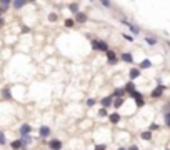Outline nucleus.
<instances>
[{"label": "nucleus", "instance_id": "nucleus-1", "mask_svg": "<svg viewBox=\"0 0 170 150\" xmlns=\"http://www.w3.org/2000/svg\"><path fill=\"white\" fill-rule=\"evenodd\" d=\"M92 47H94L95 50H100V52H109V45H107V42H104V40H92Z\"/></svg>", "mask_w": 170, "mask_h": 150}, {"label": "nucleus", "instance_id": "nucleus-2", "mask_svg": "<svg viewBox=\"0 0 170 150\" xmlns=\"http://www.w3.org/2000/svg\"><path fill=\"white\" fill-rule=\"evenodd\" d=\"M39 135L42 137V139H47V137L50 135V129H48L47 125H42V127L39 129Z\"/></svg>", "mask_w": 170, "mask_h": 150}, {"label": "nucleus", "instance_id": "nucleus-3", "mask_svg": "<svg viewBox=\"0 0 170 150\" xmlns=\"http://www.w3.org/2000/svg\"><path fill=\"white\" fill-rule=\"evenodd\" d=\"M48 148L50 150H60L62 148V142L60 140H50V142H48Z\"/></svg>", "mask_w": 170, "mask_h": 150}, {"label": "nucleus", "instance_id": "nucleus-4", "mask_svg": "<svg viewBox=\"0 0 170 150\" xmlns=\"http://www.w3.org/2000/svg\"><path fill=\"white\" fill-rule=\"evenodd\" d=\"M163 90H165V87H163V85H159V87H157V89H153V92H152V97H153V98H157V97H160V95H162V93H163Z\"/></svg>", "mask_w": 170, "mask_h": 150}, {"label": "nucleus", "instance_id": "nucleus-5", "mask_svg": "<svg viewBox=\"0 0 170 150\" xmlns=\"http://www.w3.org/2000/svg\"><path fill=\"white\" fill-rule=\"evenodd\" d=\"M30 133V125L29 123H23L22 127H20V135L22 137H27Z\"/></svg>", "mask_w": 170, "mask_h": 150}, {"label": "nucleus", "instance_id": "nucleus-6", "mask_svg": "<svg viewBox=\"0 0 170 150\" xmlns=\"http://www.w3.org/2000/svg\"><path fill=\"white\" fill-rule=\"evenodd\" d=\"M152 67V62L148 60V58H145V60L140 62V65H138V70H142V68H150Z\"/></svg>", "mask_w": 170, "mask_h": 150}, {"label": "nucleus", "instance_id": "nucleus-7", "mask_svg": "<svg viewBox=\"0 0 170 150\" xmlns=\"http://www.w3.org/2000/svg\"><path fill=\"white\" fill-rule=\"evenodd\" d=\"M75 20L83 23V22H87V15L83 14V12H79V14H75Z\"/></svg>", "mask_w": 170, "mask_h": 150}, {"label": "nucleus", "instance_id": "nucleus-8", "mask_svg": "<svg viewBox=\"0 0 170 150\" xmlns=\"http://www.w3.org/2000/svg\"><path fill=\"white\" fill-rule=\"evenodd\" d=\"M122 60L127 62V64H132V62H134V57H132V54L125 52V54H122Z\"/></svg>", "mask_w": 170, "mask_h": 150}, {"label": "nucleus", "instance_id": "nucleus-9", "mask_svg": "<svg viewBox=\"0 0 170 150\" xmlns=\"http://www.w3.org/2000/svg\"><path fill=\"white\" fill-rule=\"evenodd\" d=\"M123 23H125V25H127V27H128V29H130V30H132V32H134V33H135V35H137V33H138V32H140V29H138L137 25H134V23H128V22H125V20H123Z\"/></svg>", "mask_w": 170, "mask_h": 150}, {"label": "nucleus", "instance_id": "nucleus-10", "mask_svg": "<svg viewBox=\"0 0 170 150\" xmlns=\"http://www.w3.org/2000/svg\"><path fill=\"white\" fill-rule=\"evenodd\" d=\"M10 147H12L14 150H20V148H23V147H22V140H14V142L10 143Z\"/></svg>", "mask_w": 170, "mask_h": 150}, {"label": "nucleus", "instance_id": "nucleus-11", "mask_svg": "<svg viewBox=\"0 0 170 150\" xmlns=\"http://www.w3.org/2000/svg\"><path fill=\"white\" fill-rule=\"evenodd\" d=\"M110 105H112V97H105V98L102 100V107L107 108V107H110Z\"/></svg>", "mask_w": 170, "mask_h": 150}, {"label": "nucleus", "instance_id": "nucleus-12", "mask_svg": "<svg viewBox=\"0 0 170 150\" xmlns=\"http://www.w3.org/2000/svg\"><path fill=\"white\" fill-rule=\"evenodd\" d=\"M107 58H109L110 64H115V62H117V57H115V54H113L112 50H109V52H107Z\"/></svg>", "mask_w": 170, "mask_h": 150}, {"label": "nucleus", "instance_id": "nucleus-13", "mask_svg": "<svg viewBox=\"0 0 170 150\" xmlns=\"http://www.w3.org/2000/svg\"><path fill=\"white\" fill-rule=\"evenodd\" d=\"M30 143H32V137L30 135H27V137H23L22 139V147L23 148H27V145H30Z\"/></svg>", "mask_w": 170, "mask_h": 150}, {"label": "nucleus", "instance_id": "nucleus-14", "mask_svg": "<svg viewBox=\"0 0 170 150\" xmlns=\"http://www.w3.org/2000/svg\"><path fill=\"white\" fill-rule=\"evenodd\" d=\"M125 92H128V93H134L135 92V85H134V82H128L125 85Z\"/></svg>", "mask_w": 170, "mask_h": 150}, {"label": "nucleus", "instance_id": "nucleus-15", "mask_svg": "<svg viewBox=\"0 0 170 150\" xmlns=\"http://www.w3.org/2000/svg\"><path fill=\"white\" fill-rule=\"evenodd\" d=\"M138 75H140V70H138V68H130V79L132 80L137 79Z\"/></svg>", "mask_w": 170, "mask_h": 150}, {"label": "nucleus", "instance_id": "nucleus-16", "mask_svg": "<svg viewBox=\"0 0 170 150\" xmlns=\"http://www.w3.org/2000/svg\"><path fill=\"white\" fill-rule=\"evenodd\" d=\"M110 122H112V123H119L120 122V115L119 114H112L110 115Z\"/></svg>", "mask_w": 170, "mask_h": 150}, {"label": "nucleus", "instance_id": "nucleus-17", "mask_svg": "<svg viewBox=\"0 0 170 150\" xmlns=\"http://www.w3.org/2000/svg\"><path fill=\"white\" fill-rule=\"evenodd\" d=\"M145 42H147L148 45H155V43H157V39H155V37H145Z\"/></svg>", "mask_w": 170, "mask_h": 150}, {"label": "nucleus", "instance_id": "nucleus-18", "mask_svg": "<svg viewBox=\"0 0 170 150\" xmlns=\"http://www.w3.org/2000/svg\"><path fill=\"white\" fill-rule=\"evenodd\" d=\"M123 93H125V89H117L115 92H113V97H120V98H122Z\"/></svg>", "mask_w": 170, "mask_h": 150}, {"label": "nucleus", "instance_id": "nucleus-19", "mask_svg": "<svg viewBox=\"0 0 170 150\" xmlns=\"http://www.w3.org/2000/svg\"><path fill=\"white\" fill-rule=\"evenodd\" d=\"M142 139H144V140H150V139H152V133H150V132H148V130H147V132H142Z\"/></svg>", "mask_w": 170, "mask_h": 150}, {"label": "nucleus", "instance_id": "nucleus-20", "mask_svg": "<svg viewBox=\"0 0 170 150\" xmlns=\"http://www.w3.org/2000/svg\"><path fill=\"white\" fill-rule=\"evenodd\" d=\"M23 5H25V2H23V0H17V2H14V7L15 8H22Z\"/></svg>", "mask_w": 170, "mask_h": 150}, {"label": "nucleus", "instance_id": "nucleus-21", "mask_svg": "<svg viewBox=\"0 0 170 150\" xmlns=\"http://www.w3.org/2000/svg\"><path fill=\"white\" fill-rule=\"evenodd\" d=\"M122 104H123V98H117L115 102H113V107H115V108H119Z\"/></svg>", "mask_w": 170, "mask_h": 150}, {"label": "nucleus", "instance_id": "nucleus-22", "mask_svg": "<svg viewBox=\"0 0 170 150\" xmlns=\"http://www.w3.org/2000/svg\"><path fill=\"white\" fill-rule=\"evenodd\" d=\"M70 10L75 12V14H79V5L77 4H70Z\"/></svg>", "mask_w": 170, "mask_h": 150}, {"label": "nucleus", "instance_id": "nucleus-23", "mask_svg": "<svg viewBox=\"0 0 170 150\" xmlns=\"http://www.w3.org/2000/svg\"><path fill=\"white\" fill-rule=\"evenodd\" d=\"M5 142H7V139H5V133L0 132V145H4Z\"/></svg>", "mask_w": 170, "mask_h": 150}, {"label": "nucleus", "instance_id": "nucleus-24", "mask_svg": "<svg viewBox=\"0 0 170 150\" xmlns=\"http://www.w3.org/2000/svg\"><path fill=\"white\" fill-rule=\"evenodd\" d=\"M73 23H75V20H72V18H67V20H65L67 27H73Z\"/></svg>", "mask_w": 170, "mask_h": 150}, {"label": "nucleus", "instance_id": "nucleus-25", "mask_svg": "<svg viewBox=\"0 0 170 150\" xmlns=\"http://www.w3.org/2000/svg\"><path fill=\"white\" fill-rule=\"evenodd\" d=\"M165 125L170 127V114H165Z\"/></svg>", "mask_w": 170, "mask_h": 150}, {"label": "nucleus", "instance_id": "nucleus-26", "mask_svg": "<svg viewBox=\"0 0 170 150\" xmlns=\"http://www.w3.org/2000/svg\"><path fill=\"white\" fill-rule=\"evenodd\" d=\"M48 20L55 22V20H57V14H50V15H48Z\"/></svg>", "mask_w": 170, "mask_h": 150}, {"label": "nucleus", "instance_id": "nucleus-27", "mask_svg": "<svg viewBox=\"0 0 170 150\" xmlns=\"http://www.w3.org/2000/svg\"><path fill=\"white\" fill-rule=\"evenodd\" d=\"M87 105H88V107H94V105H95V100L94 98H88L87 100Z\"/></svg>", "mask_w": 170, "mask_h": 150}, {"label": "nucleus", "instance_id": "nucleus-28", "mask_svg": "<svg viewBox=\"0 0 170 150\" xmlns=\"http://www.w3.org/2000/svg\"><path fill=\"white\" fill-rule=\"evenodd\" d=\"M8 5H10V2H8V0H2V7H4V8H7Z\"/></svg>", "mask_w": 170, "mask_h": 150}, {"label": "nucleus", "instance_id": "nucleus-29", "mask_svg": "<svg viewBox=\"0 0 170 150\" xmlns=\"http://www.w3.org/2000/svg\"><path fill=\"white\" fill-rule=\"evenodd\" d=\"M123 39H127L128 42H134V37H132V35H127V33H123Z\"/></svg>", "mask_w": 170, "mask_h": 150}, {"label": "nucleus", "instance_id": "nucleus-30", "mask_svg": "<svg viewBox=\"0 0 170 150\" xmlns=\"http://www.w3.org/2000/svg\"><path fill=\"white\" fill-rule=\"evenodd\" d=\"M98 115H100V117H105V115H107V110H105V108H102V110L98 112Z\"/></svg>", "mask_w": 170, "mask_h": 150}, {"label": "nucleus", "instance_id": "nucleus-31", "mask_svg": "<svg viewBox=\"0 0 170 150\" xmlns=\"http://www.w3.org/2000/svg\"><path fill=\"white\" fill-rule=\"evenodd\" d=\"M4 97H5V98H10V93H8V90H4Z\"/></svg>", "mask_w": 170, "mask_h": 150}, {"label": "nucleus", "instance_id": "nucleus-32", "mask_svg": "<svg viewBox=\"0 0 170 150\" xmlns=\"http://www.w3.org/2000/svg\"><path fill=\"white\" fill-rule=\"evenodd\" d=\"M95 150H105V145H102V143H100V145H97V148H95Z\"/></svg>", "mask_w": 170, "mask_h": 150}, {"label": "nucleus", "instance_id": "nucleus-33", "mask_svg": "<svg viewBox=\"0 0 170 150\" xmlns=\"http://www.w3.org/2000/svg\"><path fill=\"white\" fill-rule=\"evenodd\" d=\"M128 150H138V147L137 145H130V148H128Z\"/></svg>", "mask_w": 170, "mask_h": 150}, {"label": "nucleus", "instance_id": "nucleus-34", "mask_svg": "<svg viewBox=\"0 0 170 150\" xmlns=\"http://www.w3.org/2000/svg\"><path fill=\"white\" fill-rule=\"evenodd\" d=\"M0 14H2V10H0ZM4 23V20H2V17H0V25Z\"/></svg>", "mask_w": 170, "mask_h": 150}, {"label": "nucleus", "instance_id": "nucleus-35", "mask_svg": "<svg viewBox=\"0 0 170 150\" xmlns=\"http://www.w3.org/2000/svg\"><path fill=\"white\" fill-rule=\"evenodd\" d=\"M117 150H125V148H123V147H120V148H117Z\"/></svg>", "mask_w": 170, "mask_h": 150}]
</instances>
